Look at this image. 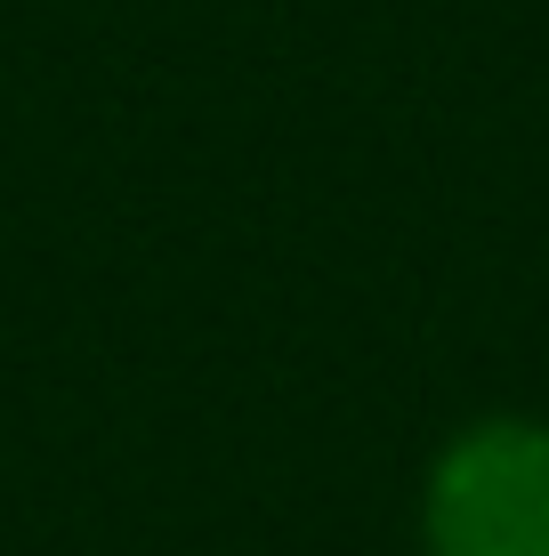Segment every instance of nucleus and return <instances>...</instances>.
<instances>
[{"mask_svg": "<svg viewBox=\"0 0 549 556\" xmlns=\"http://www.w3.org/2000/svg\"><path fill=\"white\" fill-rule=\"evenodd\" d=\"M421 556H549V419H469L428 459Z\"/></svg>", "mask_w": 549, "mask_h": 556, "instance_id": "f257e3e1", "label": "nucleus"}]
</instances>
